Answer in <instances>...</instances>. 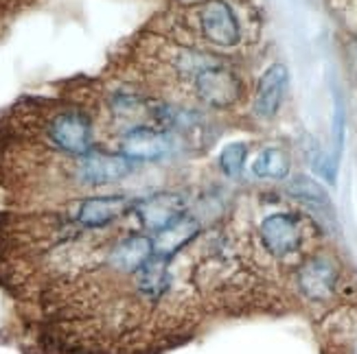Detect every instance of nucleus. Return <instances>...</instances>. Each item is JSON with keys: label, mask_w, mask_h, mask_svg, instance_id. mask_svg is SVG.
<instances>
[{"label": "nucleus", "mask_w": 357, "mask_h": 354, "mask_svg": "<svg viewBox=\"0 0 357 354\" xmlns=\"http://www.w3.org/2000/svg\"><path fill=\"white\" fill-rule=\"evenodd\" d=\"M261 243L274 258H285L294 252H298L303 232L298 217H294L289 212H276L263 219L261 227Z\"/></svg>", "instance_id": "f257e3e1"}, {"label": "nucleus", "mask_w": 357, "mask_h": 354, "mask_svg": "<svg viewBox=\"0 0 357 354\" xmlns=\"http://www.w3.org/2000/svg\"><path fill=\"white\" fill-rule=\"evenodd\" d=\"M195 88L199 99L211 107H230L241 95V81L235 72L217 64H208L197 72Z\"/></svg>", "instance_id": "f03ea898"}, {"label": "nucleus", "mask_w": 357, "mask_h": 354, "mask_svg": "<svg viewBox=\"0 0 357 354\" xmlns=\"http://www.w3.org/2000/svg\"><path fill=\"white\" fill-rule=\"evenodd\" d=\"M51 140L68 153L86 156L92 147V127L90 120L82 112H64L59 114L49 127Z\"/></svg>", "instance_id": "7ed1b4c3"}, {"label": "nucleus", "mask_w": 357, "mask_h": 354, "mask_svg": "<svg viewBox=\"0 0 357 354\" xmlns=\"http://www.w3.org/2000/svg\"><path fill=\"white\" fill-rule=\"evenodd\" d=\"M202 33L217 46H235L239 42V24L224 0H208L199 15Z\"/></svg>", "instance_id": "20e7f679"}, {"label": "nucleus", "mask_w": 357, "mask_h": 354, "mask_svg": "<svg viewBox=\"0 0 357 354\" xmlns=\"http://www.w3.org/2000/svg\"><path fill=\"white\" fill-rule=\"evenodd\" d=\"M169 149H172L169 138L147 125H138L130 129L121 143V153L132 162L160 160L162 156H167Z\"/></svg>", "instance_id": "39448f33"}, {"label": "nucleus", "mask_w": 357, "mask_h": 354, "mask_svg": "<svg viewBox=\"0 0 357 354\" xmlns=\"http://www.w3.org/2000/svg\"><path fill=\"white\" fill-rule=\"evenodd\" d=\"M337 282V269L329 258H312L298 269V287L309 300H329Z\"/></svg>", "instance_id": "423d86ee"}, {"label": "nucleus", "mask_w": 357, "mask_h": 354, "mask_svg": "<svg viewBox=\"0 0 357 354\" xmlns=\"http://www.w3.org/2000/svg\"><path fill=\"white\" fill-rule=\"evenodd\" d=\"M132 173V160L126 156H112V153H86V158L82 160L79 175L88 184H110L116 179H123L126 175Z\"/></svg>", "instance_id": "0eeeda50"}, {"label": "nucleus", "mask_w": 357, "mask_h": 354, "mask_svg": "<svg viewBox=\"0 0 357 354\" xmlns=\"http://www.w3.org/2000/svg\"><path fill=\"white\" fill-rule=\"evenodd\" d=\"M136 214L138 219L143 221L145 227L158 232L165 225H169L172 221H176L178 217L184 214V199L180 195L174 193H160L143 199L141 204L136 206Z\"/></svg>", "instance_id": "6e6552de"}, {"label": "nucleus", "mask_w": 357, "mask_h": 354, "mask_svg": "<svg viewBox=\"0 0 357 354\" xmlns=\"http://www.w3.org/2000/svg\"><path fill=\"white\" fill-rule=\"evenodd\" d=\"M197 234H199L197 219L189 217V214L184 212L182 217H178L176 221H172L153 234V256L174 258L184 245H189Z\"/></svg>", "instance_id": "1a4fd4ad"}, {"label": "nucleus", "mask_w": 357, "mask_h": 354, "mask_svg": "<svg viewBox=\"0 0 357 354\" xmlns=\"http://www.w3.org/2000/svg\"><path fill=\"white\" fill-rule=\"evenodd\" d=\"M130 208V199L123 195L90 197L77 208V221L86 227H103L119 219Z\"/></svg>", "instance_id": "9d476101"}, {"label": "nucleus", "mask_w": 357, "mask_h": 354, "mask_svg": "<svg viewBox=\"0 0 357 354\" xmlns=\"http://www.w3.org/2000/svg\"><path fill=\"white\" fill-rule=\"evenodd\" d=\"M285 88H287V68L283 64H274L266 72H263L259 90H257V99H255V112L261 118H272L281 101L285 97Z\"/></svg>", "instance_id": "9b49d317"}, {"label": "nucleus", "mask_w": 357, "mask_h": 354, "mask_svg": "<svg viewBox=\"0 0 357 354\" xmlns=\"http://www.w3.org/2000/svg\"><path fill=\"white\" fill-rule=\"evenodd\" d=\"M252 175L263 179H285L289 175V158L283 149H263L252 162Z\"/></svg>", "instance_id": "f8f14e48"}, {"label": "nucleus", "mask_w": 357, "mask_h": 354, "mask_svg": "<svg viewBox=\"0 0 357 354\" xmlns=\"http://www.w3.org/2000/svg\"><path fill=\"white\" fill-rule=\"evenodd\" d=\"M287 193L291 197L301 199V202H305L307 206L312 208H329V195L327 191H324L320 184L312 177L307 175H296L289 184H287Z\"/></svg>", "instance_id": "ddd939ff"}, {"label": "nucleus", "mask_w": 357, "mask_h": 354, "mask_svg": "<svg viewBox=\"0 0 357 354\" xmlns=\"http://www.w3.org/2000/svg\"><path fill=\"white\" fill-rule=\"evenodd\" d=\"M245 156H248V147L243 143H230V145H226L222 149L220 166H222V171L226 173V177H232V179L241 177Z\"/></svg>", "instance_id": "4468645a"}, {"label": "nucleus", "mask_w": 357, "mask_h": 354, "mask_svg": "<svg viewBox=\"0 0 357 354\" xmlns=\"http://www.w3.org/2000/svg\"><path fill=\"white\" fill-rule=\"evenodd\" d=\"M333 143H335L333 158L337 160L340 151H342V143H344V103L337 92H335V116H333Z\"/></svg>", "instance_id": "2eb2a0df"}, {"label": "nucleus", "mask_w": 357, "mask_h": 354, "mask_svg": "<svg viewBox=\"0 0 357 354\" xmlns=\"http://www.w3.org/2000/svg\"><path fill=\"white\" fill-rule=\"evenodd\" d=\"M355 354H357V348H355Z\"/></svg>", "instance_id": "dca6fc26"}]
</instances>
